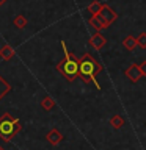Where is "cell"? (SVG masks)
I'll list each match as a JSON object with an SVG mask.
<instances>
[{
  "instance_id": "1",
  "label": "cell",
  "mask_w": 146,
  "mask_h": 150,
  "mask_svg": "<svg viewBox=\"0 0 146 150\" xmlns=\"http://www.w3.org/2000/svg\"><path fill=\"white\" fill-rule=\"evenodd\" d=\"M101 70H102V67L96 63V59H94L89 53L83 55V58L79 61V75L82 77V80L85 83L94 81L97 89H101V86H99V83L96 81V78H94V74L101 72Z\"/></svg>"
},
{
  "instance_id": "2",
  "label": "cell",
  "mask_w": 146,
  "mask_h": 150,
  "mask_svg": "<svg viewBox=\"0 0 146 150\" xmlns=\"http://www.w3.org/2000/svg\"><path fill=\"white\" fill-rule=\"evenodd\" d=\"M61 47H63V50H64V61H61V63L57 66V70L63 74L69 81H72V80L79 75V59H75L74 56L66 50V44L63 41H61Z\"/></svg>"
},
{
  "instance_id": "3",
  "label": "cell",
  "mask_w": 146,
  "mask_h": 150,
  "mask_svg": "<svg viewBox=\"0 0 146 150\" xmlns=\"http://www.w3.org/2000/svg\"><path fill=\"white\" fill-rule=\"evenodd\" d=\"M21 130V124H19L17 119H14L9 114H3L2 119H0V136L8 141L11 139L17 131Z\"/></svg>"
},
{
  "instance_id": "4",
  "label": "cell",
  "mask_w": 146,
  "mask_h": 150,
  "mask_svg": "<svg viewBox=\"0 0 146 150\" xmlns=\"http://www.w3.org/2000/svg\"><path fill=\"white\" fill-rule=\"evenodd\" d=\"M94 17L97 19V22L101 23L102 28H107L112 22L116 21V14H115V11H113L110 6H107V5H104L101 11H99L97 14H94Z\"/></svg>"
},
{
  "instance_id": "5",
  "label": "cell",
  "mask_w": 146,
  "mask_h": 150,
  "mask_svg": "<svg viewBox=\"0 0 146 150\" xmlns=\"http://www.w3.org/2000/svg\"><path fill=\"white\" fill-rule=\"evenodd\" d=\"M126 77H129V80L130 81H134V83H137L138 81V80L143 77V75H141V72H140V67L137 64H132L129 69L126 70Z\"/></svg>"
},
{
  "instance_id": "6",
  "label": "cell",
  "mask_w": 146,
  "mask_h": 150,
  "mask_svg": "<svg viewBox=\"0 0 146 150\" xmlns=\"http://www.w3.org/2000/svg\"><path fill=\"white\" fill-rule=\"evenodd\" d=\"M89 42H91V45L94 47V49H101V47L105 44V38L97 33V35H94V36L91 38V41H89Z\"/></svg>"
},
{
  "instance_id": "7",
  "label": "cell",
  "mask_w": 146,
  "mask_h": 150,
  "mask_svg": "<svg viewBox=\"0 0 146 150\" xmlns=\"http://www.w3.org/2000/svg\"><path fill=\"white\" fill-rule=\"evenodd\" d=\"M61 139H63V136H61L57 130H52L50 133L47 134V141H49L50 144H58Z\"/></svg>"
},
{
  "instance_id": "8",
  "label": "cell",
  "mask_w": 146,
  "mask_h": 150,
  "mask_svg": "<svg viewBox=\"0 0 146 150\" xmlns=\"http://www.w3.org/2000/svg\"><path fill=\"white\" fill-rule=\"evenodd\" d=\"M122 45H124L127 50H134L135 47H137V38H134V36H127L126 39L122 41Z\"/></svg>"
},
{
  "instance_id": "9",
  "label": "cell",
  "mask_w": 146,
  "mask_h": 150,
  "mask_svg": "<svg viewBox=\"0 0 146 150\" xmlns=\"http://www.w3.org/2000/svg\"><path fill=\"white\" fill-rule=\"evenodd\" d=\"M110 124H112V127H115V128H121V127L124 125V119H122L120 114H116L110 119Z\"/></svg>"
},
{
  "instance_id": "10",
  "label": "cell",
  "mask_w": 146,
  "mask_h": 150,
  "mask_svg": "<svg viewBox=\"0 0 146 150\" xmlns=\"http://www.w3.org/2000/svg\"><path fill=\"white\" fill-rule=\"evenodd\" d=\"M102 6H104L102 3H99V2H93V3L88 6V11H89V13H91L93 16H94V14H97L99 11H101V9H102Z\"/></svg>"
},
{
  "instance_id": "11",
  "label": "cell",
  "mask_w": 146,
  "mask_h": 150,
  "mask_svg": "<svg viewBox=\"0 0 146 150\" xmlns=\"http://www.w3.org/2000/svg\"><path fill=\"white\" fill-rule=\"evenodd\" d=\"M14 27H17V28H24V27H27V19L24 17V16H16V19H14Z\"/></svg>"
},
{
  "instance_id": "12",
  "label": "cell",
  "mask_w": 146,
  "mask_h": 150,
  "mask_svg": "<svg viewBox=\"0 0 146 150\" xmlns=\"http://www.w3.org/2000/svg\"><path fill=\"white\" fill-rule=\"evenodd\" d=\"M0 55H2V58H5V59H9L11 56L14 55V50L11 49V47H3L2 49V52H0Z\"/></svg>"
},
{
  "instance_id": "13",
  "label": "cell",
  "mask_w": 146,
  "mask_h": 150,
  "mask_svg": "<svg viewBox=\"0 0 146 150\" xmlns=\"http://www.w3.org/2000/svg\"><path fill=\"white\" fill-rule=\"evenodd\" d=\"M9 91V86H8V83L6 81H5V80L2 78V77H0V98H2L3 96H5V94H6Z\"/></svg>"
},
{
  "instance_id": "14",
  "label": "cell",
  "mask_w": 146,
  "mask_h": 150,
  "mask_svg": "<svg viewBox=\"0 0 146 150\" xmlns=\"http://www.w3.org/2000/svg\"><path fill=\"white\" fill-rule=\"evenodd\" d=\"M54 98L52 97H46L44 100H42V108H44V110H50V108H54Z\"/></svg>"
},
{
  "instance_id": "15",
  "label": "cell",
  "mask_w": 146,
  "mask_h": 150,
  "mask_svg": "<svg viewBox=\"0 0 146 150\" xmlns=\"http://www.w3.org/2000/svg\"><path fill=\"white\" fill-rule=\"evenodd\" d=\"M137 45L143 47V49H146V33H141V35L137 38Z\"/></svg>"
},
{
  "instance_id": "16",
  "label": "cell",
  "mask_w": 146,
  "mask_h": 150,
  "mask_svg": "<svg viewBox=\"0 0 146 150\" xmlns=\"http://www.w3.org/2000/svg\"><path fill=\"white\" fill-rule=\"evenodd\" d=\"M138 67H140L141 75H143V77H146V61H145V63H141V64L138 66Z\"/></svg>"
},
{
  "instance_id": "17",
  "label": "cell",
  "mask_w": 146,
  "mask_h": 150,
  "mask_svg": "<svg viewBox=\"0 0 146 150\" xmlns=\"http://www.w3.org/2000/svg\"><path fill=\"white\" fill-rule=\"evenodd\" d=\"M2 3H5V0H0V5H2Z\"/></svg>"
},
{
  "instance_id": "18",
  "label": "cell",
  "mask_w": 146,
  "mask_h": 150,
  "mask_svg": "<svg viewBox=\"0 0 146 150\" xmlns=\"http://www.w3.org/2000/svg\"><path fill=\"white\" fill-rule=\"evenodd\" d=\"M0 150H5V149H3V147H0Z\"/></svg>"
}]
</instances>
